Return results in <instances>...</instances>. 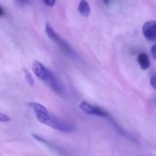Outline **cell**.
Segmentation results:
<instances>
[{"label":"cell","mask_w":156,"mask_h":156,"mask_svg":"<svg viewBox=\"0 0 156 156\" xmlns=\"http://www.w3.org/2000/svg\"><path fill=\"white\" fill-rule=\"evenodd\" d=\"M32 70L39 79H41L45 84H47L51 87V90H53L58 95L62 94V87L60 82L57 80L55 75L47 67H45L41 62L34 61L32 64Z\"/></svg>","instance_id":"obj_1"},{"label":"cell","mask_w":156,"mask_h":156,"mask_svg":"<svg viewBox=\"0 0 156 156\" xmlns=\"http://www.w3.org/2000/svg\"><path fill=\"white\" fill-rule=\"evenodd\" d=\"M44 125H47L49 126L50 128H52L56 130H59V131H62V132H70L73 130V127L67 123L66 121L59 119V118H56L54 116H51L50 114V116L43 121Z\"/></svg>","instance_id":"obj_2"},{"label":"cell","mask_w":156,"mask_h":156,"mask_svg":"<svg viewBox=\"0 0 156 156\" xmlns=\"http://www.w3.org/2000/svg\"><path fill=\"white\" fill-rule=\"evenodd\" d=\"M45 30H46V33L49 36V38L51 41H53L64 52H66L68 54H73V51L72 47L56 33V31L52 29V27H51L49 24H46Z\"/></svg>","instance_id":"obj_3"},{"label":"cell","mask_w":156,"mask_h":156,"mask_svg":"<svg viewBox=\"0 0 156 156\" xmlns=\"http://www.w3.org/2000/svg\"><path fill=\"white\" fill-rule=\"evenodd\" d=\"M79 108L82 111H84L85 113H87L88 115H95L98 117L108 118V119L110 118L108 113L105 109H103L98 106H94V105H92L87 101H82L79 105Z\"/></svg>","instance_id":"obj_4"},{"label":"cell","mask_w":156,"mask_h":156,"mask_svg":"<svg viewBox=\"0 0 156 156\" xmlns=\"http://www.w3.org/2000/svg\"><path fill=\"white\" fill-rule=\"evenodd\" d=\"M29 107L33 110L37 119L42 124L43 121L50 116V113L48 111V109L41 103L38 102H30L29 104Z\"/></svg>","instance_id":"obj_5"},{"label":"cell","mask_w":156,"mask_h":156,"mask_svg":"<svg viewBox=\"0 0 156 156\" xmlns=\"http://www.w3.org/2000/svg\"><path fill=\"white\" fill-rule=\"evenodd\" d=\"M142 33L148 41H156V21L149 20L145 22L142 27Z\"/></svg>","instance_id":"obj_6"},{"label":"cell","mask_w":156,"mask_h":156,"mask_svg":"<svg viewBox=\"0 0 156 156\" xmlns=\"http://www.w3.org/2000/svg\"><path fill=\"white\" fill-rule=\"evenodd\" d=\"M78 11L83 17H88L90 15V6L87 0H81L78 5Z\"/></svg>","instance_id":"obj_7"},{"label":"cell","mask_w":156,"mask_h":156,"mask_svg":"<svg viewBox=\"0 0 156 156\" xmlns=\"http://www.w3.org/2000/svg\"><path fill=\"white\" fill-rule=\"evenodd\" d=\"M137 60H138V62L142 70H147L150 67V60L146 53H144V52L140 53L138 55Z\"/></svg>","instance_id":"obj_8"},{"label":"cell","mask_w":156,"mask_h":156,"mask_svg":"<svg viewBox=\"0 0 156 156\" xmlns=\"http://www.w3.org/2000/svg\"><path fill=\"white\" fill-rule=\"evenodd\" d=\"M24 73H25V78H26V81L28 82V84L30 86V87H33L34 86V79L33 77L30 73V71H28L27 69H24Z\"/></svg>","instance_id":"obj_9"},{"label":"cell","mask_w":156,"mask_h":156,"mask_svg":"<svg viewBox=\"0 0 156 156\" xmlns=\"http://www.w3.org/2000/svg\"><path fill=\"white\" fill-rule=\"evenodd\" d=\"M10 121V118L9 116H7L6 114L3 113H0V122H9Z\"/></svg>","instance_id":"obj_10"},{"label":"cell","mask_w":156,"mask_h":156,"mask_svg":"<svg viewBox=\"0 0 156 156\" xmlns=\"http://www.w3.org/2000/svg\"><path fill=\"white\" fill-rule=\"evenodd\" d=\"M151 86L152 87L153 89L156 90V74L152 75L151 78Z\"/></svg>","instance_id":"obj_11"},{"label":"cell","mask_w":156,"mask_h":156,"mask_svg":"<svg viewBox=\"0 0 156 156\" xmlns=\"http://www.w3.org/2000/svg\"><path fill=\"white\" fill-rule=\"evenodd\" d=\"M43 2L48 7H53L55 5L56 0H43Z\"/></svg>","instance_id":"obj_12"},{"label":"cell","mask_w":156,"mask_h":156,"mask_svg":"<svg viewBox=\"0 0 156 156\" xmlns=\"http://www.w3.org/2000/svg\"><path fill=\"white\" fill-rule=\"evenodd\" d=\"M151 55H152L153 59H155V60H156V43L151 47Z\"/></svg>","instance_id":"obj_13"},{"label":"cell","mask_w":156,"mask_h":156,"mask_svg":"<svg viewBox=\"0 0 156 156\" xmlns=\"http://www.w3.org/2000/svg\"><path fill=\"white\" fill-rule=\"evenodd\" d=\"M3 14H4V10H3V9L1 8V6H0V17H1Z\"/></svg>","instance_id":"obj_14"},{"label":"cell","mask_w":156,"mask_h":156,"mask_svg":"<svg viewBox=\"0 0 156 156\" xmlns=\"http://www.w3.org/2000/svg\"><path fill=\"white\" fill-rule=\"evenodd\" d=\"M103 1H104V3H105V4H107V5H108V4L109 3L110 0H103Z\"/></svg>","instance_id":"obj_15"},{"label":"cell","mask_w":156,"mask_h":156,"mask_svg":"<svg viewBox=\"0 0 156 156\" xmlns=\"http://www.w3.org/2000/svg\"><path fill=\"white\" fill-rule=\"evenodd\" d=\"M20 1H22V2H26L27 0H20Z\"/></svg>","instance_id":"obj_16"}]
</instances>
